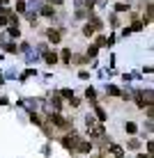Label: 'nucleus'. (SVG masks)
<instances>
[{
    "label": "nucleus",
    "instance_id": "1",
    "mask_svg": "<svg viewBox=\"0 0 154 158\" xmlns=\"http://www.w3.org/2000/svg\"><path fill=\"white\" fill-rule=\"evenodd\" d=\"M51 122H55L58 126H62V128H67V126H69V122H67V119H62L60 115H51Z\"/></svg>",
    "mask_w": 154,
    "mask_h": 158
},
{
    "label": "nucleus",
    "instance_id": "2",
    "mask_svg": "<svg viewBox=\"0 0 154 158\" xmlns=\"http://www.w3.org/2000/svg\"><path fill=\"white\" fill-rule=\"evenodd\" d=\"M76 147H78V151H81V154H87V151L92 149V144H90V142H78Z\"/></svg>",
    "mask_w": 154,
    "mask_h": 158
},
{
    "label": "nucleus",
    "instance_id": "3",
    "mask_svg": "<svg viewBox=\"0 0 154 158\" xmlns=\"http://www.w3.org/2000/svg\"><path fill=\"white\" fill-rule=\"evenodd\" d=\"M48 39H51L53 44H58L60 41V32L58 30H48Z\"/></svg>",
    "mask_w": 154,
    "mask_h": 158
},
{
    "label": "nucleus",
    "instance_id": "4",
    "mask_svg": "<svg viewBox=\"0 0 154 158\" xmlns=\"http://www.w3.org/2000/svg\"><path fill=\"white\" fill-rule=\"evenodd\" d=\"M44 57H46V62H48V64H55V62H58V55H55V53H46Z\"/></svg>",
    "mask_w": 154,
    "mask_h": 158
},
{
    "label": "nucleus",
    "instance_id": "5",
    "mask_svg": "<svg viewBox=\"0 0 154 158\" xmlns=\"http://www.w3.org/2000/svg\"><path fill=\"white\" fill-rule=\"evenodd\" d=\"M111 151H113V156H117V158L124 156V149H122V147H111Z\"/></svg>",
    "mask_w": 154,
    "mask_h": 158
},
{
    "label": "nucleus",
    "instance_id": "6",
    "mask_svg": "<svg viewBox=\"0 0 154 158\" xmlns=\"http://www.w3.org/2000/svg\"><path fill=\"white\" fill-rule=\"evenodd\" d=\"M60 57H62L64 62H67V60H71V51H69V48H64V51H62V55H60Z\"/></svg>",
    "mask_w": 154,
    "mask_h": 158
},
{
    "label": "nucleus",
    "instance_id": "7",
    "mask_svg": "<svg viewBox=\"0 0 154 158\" xmlns=\"http://www.w3.org/2000/svg\"><path fill=\"white\" fill-rule=\"evenodd\" d=\"M51 103H53V108H60V106H62V101H60L58 96H53V99H51Z\"/></svg>",
    "mask_w": 154,
    "mask_h": 158
},
{
    "label": "nucleus",
    "instance_id": "8",
    "mask_svg": "<svg viewBox=\"0 0 154 158\" xmlns=\"http://www.w3.org/2000/svg\"><path fill=\"white\" fill-rule=\"evenodd\" d=\"M85 96H87V99H90L92 103H95V89H87V92H85Z\"/></svg>",
    "mask_w": 154,
    "mask_h": 158
},
{
    "label": "nucleus",
    "instance_id": "9",
    "mask_svg": "<svg viewBox=\"0 0 154 158\" xmlns=\"http://www.w3.org/2000/svg\"><path fill=\"white\" fill-rule=\"evenodd\" d=\"M97 115H99V119H101V122H103V119H106V112H103L101 108H97Z\"/></svg>",
    "mask_w": 154,
    "mask_h": 158
},
{
    "label": "nucleus",
    "instance_id": "10",
    "mask_svg": "<svg viewBox=\"0 0 154 158\" xmlns=\"http://www.w3.org/2000/svg\"><path fill=\"white\" fill-rule=\"evenodd\" d=\"M97 46H108V41L103 39V37H99V39H97Z\"/></svg>",
    "mask_w": 154,
    "mask_h": 158
},
{
    "label": "nucleus",
    "instance_id": "11",
    "mask_svg": "<svg viewBox=\"0 0 154 158\" xmlns=\"http://www.w3.org/2000/svg\"><path fill=\"white\" fill-rule=\"evenodd\" d=\"M62 96H67V99H74V92H69V89H62Z\"/></svg>",
    "mask_w": 154,
    "mask_h": 158
},
{
    "label": "nucleus",
    "instance_id": "12",
    "mask_svg": "<svg viewBox=\"0 0 154 158\" xmlns=\"http://www.w3.org/2000/svg\"><path fill=\"white\" fill-rule=\"evenodd\" d=\"M126 131H129V133H136V124L129 122V124H126Z\"/></svg>",
    "mask_w": 154,
    "mask_h": 158
},
{
    "label": "nucleus",
    "instance_id": "13",
    "mask_svg": "<svg viewBox=\"0 0 154 158\" xmlns=\"http://www.w3.org/2000/svg\"><path fill=\"white\" fill-rule=\"evenodd\" d=\"M83 32H85V35H87V37H90V35H92V32H95V28H92V25H85V30H83Z\"/></svg>",
    "mask_w": 154,
    "mask_h": 158
},
{
    "label": "nucleus",
    "instance_id": "14",
    "mask_svg": "<svg viewBox=\"0 0 154 158\" xmlns=\"http://www.w3.org/2000/svg\"><path fill=\"white\" fill-rule=\"evenodd\" d=\"M138 158H150V156H138Z\"/></svg>",
    "mask_w": 154,
    "mask_h": 158
}]
</instances>
